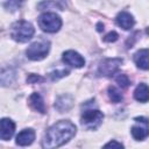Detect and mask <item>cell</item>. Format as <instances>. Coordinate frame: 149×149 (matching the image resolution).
<instances>
[{
	"mask_svg": "<svg viewBox=\"0 0 149 149\" xmlns=\"http://www.w3.org/2000/svg\"><path fill=\"white\" fill-rule=\"evenodd\" d=\"M35 33L33 24L26 20H20L14 22L10 26V36L16 42H27L29 41Z\"/></svg>",
	"mask_w": 149,
	"mask_h": 149,
	"instance_id": "obj_2",
	"label": "cell"
},
{
	"mask_svg": "<svg viewBox=\"0 0 149 149\" xmlns=\"http://www.w3.org/2000/svg\"><path fill=\"white\" fill-rule=\"evenodd\" d=\"M102 119H104V114L99 109L86 108L81 113L80 123L85 129L94 130L102 123Z\"/></svg>",
	"mask_w": 149,
	"mask_h": 149,
	"instance_id": "obj_3",
	"label": "cell"
},
{
	"mask_svg": "<svg viewBox=\"0 0 149 149\" xmlns=\"http://www.w3.org/2000/svg\"><path fill=\"white\" fill-rule=\"evenodd\" d=\"M27 81L28 83H37V81H43V78L40 77V76H36V74H29L28 78H27Z\"/></svg>",
	"mask_w": 149,
	"mask_h": 149,
	"instance_id": "obj_21",
	"label": "cell"
},
{
	"mask_svg": "<svg viewBox=\"0 0 149 149\" xmlns=\"http://www.w3.org/2000/svg\"><path fill=\"white\" fill-rule=\"evenodd\" d=\"M134 125L132 126V135L135 140L142 141L149 136V119L144 116H137L134 119Z\"/></svg>",
	"mask_w": 149,
	"mask_h": 149,
	"instance_id": "obj_6",
	"label": "cell"
},
{
	"mask_svg": "<svg viewBox=\"0 0 149 149\" xmlns=\"http://www.w3.org/2000/svg\"><path fill=\"white\" fill-rule=\"evenodd\" d=\"M1 132H0V137L1 140L3 141H7L9 140L13 134H14V130H15V123L10 120V119H7V118H3L1 119Z\"/></svg>",
	"mask_w": 149,
	"mask_h": 149,
	"instance_id": "obj_10",
	"label": "cell"
},
{
	"mask_svg": "<svg viewBox=\"0 0 149 149\" xmlns=\"http://www.w3.org/2000/svg\"><path fill=\"white\" fill-rule=\"evenodd\" d=\"M121 64H122L121 58H106L100 63L98 68V73L104 77L113 76L118 71Z\"/></svg>",
	"mask_w": 149,
	"mask_h": 149,
	"instance_id": "obj_7",
	"label": "cell"
},
{
	"mask_svg": "<svg viewBox=\"0 0 149 149\" xmlns=\"http://www.w3.org/2000/svg\"><path fill=\"white\" fill-rule=\"evenodd\" d=\"M118 37H119V35L115 33V31H111V33H108L106 36H105V41L106 42H115L116 40H118Z\"/></svg>",
	"mask_w": 149,
	"mask_h": 149,
	"instance_id": "obj_20",
	"label": "cell"
},
{
	"mask_svg": "<svg viewBox=\"0 0 149 149\" xmlns=\"http://www.w3.org/2000/svg\"><path fill=\"white\" fill-rule=\"evenodd\" d=\"M74 134L76 126L69 120H61L48 128L42 140V147L43 149H57L71 140Z\"/></svg>",
	"mask_w": 149,
	"mask_h": 149,
	"instance_id": "obj_1",
	"label": "cell"
},
{
	"mask_svg": "<svg viewBox=\"0 0 149 149\" xmlns=\"http://www.w3.org/2000/svg\"><path fill=\"white\" fill-rule=\"evenodd\" d=\"M102 149H123V146L118 141H109L104 146Z\"/></svg>",
	"mask_w": 149,
	"mask_h": 149,
	"instance_id": "obj_19",
	"label": "cell"
},
{
	"mask_svg": "<svg viewBox=\"0 0 149 149\" xmlns=\"http://www.w3.org/2000/svg\"><path fill=\"white\" fill-rule=\"evenodd\" d=\"M49 50H50V42L48 40L41 38L40 41L31 43L28 47L26 54L28 58L31 61H41L48 55Z\"/></svg>",
	"mask_w": 149,
	"mask_h": 149,
	"instance_id": "obj_4",
	"label": "cell"
},
{
	"mask_svg": "<svg viewBox=\"0 0 149 149\" xmlns=\"http://www.w3.org/2000/svg\"><path fill=\"white\" fill-rule=\"evenodd\" d=\"M68 73H69V70H66V69H56V70L51 71V72L49 73V76H50V78H51L52 80H57V79H59V78L66 76Z\"/></svg>",
	"mask_w": 149,
	"mask_h": 149,
	"instance_id": "obj_17",
	"label": "cell"
},
{
	"mask_svg": "<svg viewBox=\"0 0 149 149\" xmlns=\"http://www.w3.org/2000/svg\"><path fill=\"white\" fill-rule=\"evenodd\" d=\"M63 62L72 68H83L85 65V59L74 50H68L63 54Z\"/></svg>",
	"mask_w": 149,
	"mask_h": 149,
	"instance_id": "obj_8",
	"label": "cell"
},
{
	"mask_svg": "<svg viewBox=\"0 0 149 149\" xmlns=\"http://www.w3.org/2000/svg\"><path fill=\"white\" fill-rule=\"evenodd\" d=\"M98 27H101V24H100V23H99V24H98ZM98 30H99V31H101V30H104V28H99V29H98Z\"/></svg>",
	"mask_w": 149,
	"mask_h": 149,
	"instance_id": "obj_22",
	"label": "cell"
},
{
	"mask_svg": "<svg viewBox=\"0 0 149 149\" xmlns=\"http://www.w3.org/2000/svg\"><path fill=\"white\" fill-rule=\"evenodd\" d=\"M35 140V132L31 128H27L21 130L17 136H16V144L21 146V147H26L29 146L34 142Z\"/></svg>",
	"mask_w": 149,
	"mask_h": 149,
	"instance_id": "obj_11",
	"label": "cell"
},
{
	"mask_svg": "<svg viewBox=\"0 0 149 149\" xmlns=\"http://www.w3.org/2000/svg\"><path fill=\"white\" fill-rule=\"evenodd\" d=\"M108 97L113 102H120L122 101V93L119 88H116L115 86H109L108 87Z\"/></svg>",
	"mask_w": 149,
	"mask_h": 149,
	"instance_id": "obj_16",
	"label": "cell"
},
{
	"mask_svg": "<svg viewBox=\"0 0 149 149\" xmlns=\"http://www.w3.org/2000/svg\"><path fill=\"white\" fill-rule=\"evenodd\" d=\"M115 80H116V83L119 84V86H120L121 88H126V87H128L129 84H130L129 78L127 77V74H123V73L119 74V76L115 78Z\"/></svg>",
	"mask_w": 149,
	"mask_h": 149,
	"instance_id": "obj_18",
	"label": "cell"
},
{
	"mask_svg": "<svg viewBox=\"0 0 149 149\" xmlns=\"http://www.w3.org/2000/svg\"><path fill=\"white\" fill-rule=\"evenodd\" d=\"M135 64L142 70H149V49H141L134 55Z\"/></svg>",
	"mask_w": 149,
	"mask_h": 149,
	"instance_id": "obj_12",
	"label": "cell"
},
{
	"mask_svg": "<svg viewBox=\"0 0 149 149\" xmlns=\"http://www.w3.org/2000/svg\"><path fill=\"white\" fill-rule=\"evenodd\" d=\"M116 23L119 27H121L122 29L125 30H128V29H132L135 24V20L133 17V15L126 10L123 12H120L116 16Z\"/></svg>",
	"mask_w": 149,
	"mask_h": 149,
	"instance_id": "obj_9",
	"label": "cell"
},
{
	"mask_svg": "<svg viewBox=\"0 0 149 149\" xmlns=\"http://www.w3.org/2000/svg\"><path fill=\"white\" fill-rule=\"evenodd\" d=\"M73 106V98L70 95V94H63V95H59L56 101H55V107L58 112L63 113V112H66L69 111L71 107Z\"/></svg>",
	"mask_w": 149,
	"mask_h": 149,
	"instance_id": "obj_13",
	"label": "cell"
},
{
	"mask_svg": "<svg viewBox=\"0 0 149 149\" xmlns=\"http://www.w3.org/2000/svg\"><path fill=\"white\" fill-rule=\"evenodd\" d=\"M38 26L43 31L56 33L62 27V20L56 13H43L38 17Z\"/></svg>",
	"mask_w": 149,
	"mask_h": 149,
	"instance_id": "obj_5",
	"label": "cell"
},
{
	"mask_svg": "<svg viewBox=\"0 0 149 149\" xmlns=\"http://www.w3.org/2000/svg\"><path fill=\"white\" fill-rule=\"evenodd\" d=\"M29 105L31 106L33 109H35L36 112L38 113H45V104H44V100L43 98L41 97L40 93L37 92H34L30 97H29Z\"/></svg>",
	"mask_w": 149,
	"mask_h": 149,
	"instance_id": "obj_14",
	"label": "cell"
},
{
	"mask_svg": "<svg viewBox=\"0 0 149 149\" xmlns=\"http://www.w3.org/2000/svg\"><path fill=\"white\" fill-rule=\"evenodd\" d=\"M134 98L140 102H147L149 100V86L144 83L139 84L134 91Z\"/></svg>",
	"mask_w": 149,
	"mask_h": 149,
	"instance_id": "obj_15",
	"label": "cell"
}]
</instances>
